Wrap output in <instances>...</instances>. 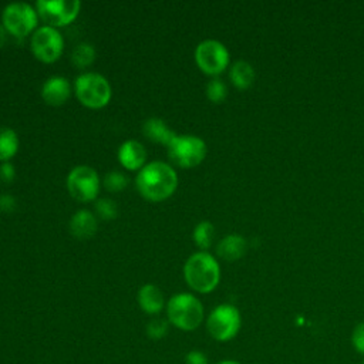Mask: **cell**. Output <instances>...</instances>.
<instances>
[{"instance_id":"603a6c76","label":"cell","mask_w":364,"mask_h":364,"mask_svg":"<svg viewBox=\"0 0 364 364\" xmlns=\"http://www.w3.org/2000/svg\"><path fill=\"white\" fill-rule=\"evenodd\" d=\"M95 210H97L98 216L101 219H105V220H112L118 215L117 203L112 199H108V198L98 199L97 203H95Z\"/></svg>"},{"instance_id":"f546056e","label":"cell","mask_w":364,"mask_h":364,"mask_svg":"<svg viewBox=\"0 0 364 364\" xmlns=\"http://www.w3.org/2000/svg\"><path fill=\"white\" fill-rule=\"evenodd\" d=\"M6 43V28L0 26V47H3Z\"/></svg>"},{"instance_id":"f1b7e54d","label":"cell","mask_w":364,"mask_h":364,"mask_svg":"<svg viewBox=\"0 0 364 364\" xmlns=\"http://www.w3.org/2000/svg\"><path fill=\"white\" fill-rule=\"evenodd\" d=\"M14 205H16V202H14V198H13V196H10V195H3V196H0V209H1V210L10 212V210L14 209Z\"/></svg>"},{"instance_id":"9c48e42d","label":"cell","mask_w":364,"mask_h":364,"mask_svg":"<svg viewBox=\"0 0 364 364\" xmlns=\"http://www.w3.org/2000/svg\"><path fill=\"white\" fill-rule=\"evenodd\" d=\"M64 48V40L60 31L50 26L37 28L31 37V51L43 63H54L60 58Z\"/></svg>"},{"instance_id":"30bf717a","label":"cell","mask_w":364,"mask_h":364,"mask_svg":"<svg viewBox=\"0 0 364 364\" xmlns=\"http://www.w3.org/2000/svg\"><path fill=\"white\" fill-rule=\"evenodd\" d=\"M198 67L208 75H218L229 64V51L218 40H205L195 50Z\"/></svg>"},{"instance_id":"7402d4cb","label":"cell","mask_w":364,"mask_h":364,"mask_svg":"<svg viewBox=\"0 0 364 364\" xmlns=\"http://www.w3.org/2000/svg\"><path fill=\"white\" fill-rule=\"evenodd\" d=\"M228 95V88L220 78H213L206 85V97L209 101L215 104H220L225 101Z\"/></svg>"},{"instance_id":"44dd1931","label":"cell","mask_w":364,"mask_h":364,"mask_svg":"<svg viewBox=\"0 0 364 364\" xmlns=\"http://www.w3.org/2000/svg\"><path fill=\"white\" fill-rule=\"evenodd\" d=\"M94 58H95V50L91 44H87V43L78 44L74 48L73 57H71L74 65L78 68H85V67L91 65Z\"/></svg>"},{"instance_id":"6da1fadb","label":"cell","mask_w":364,"mask_h":364,"mask_svg":"<svg viewBox=\"0 0 364 364\" xmlns=\"http://www.w3.org/2000/svg\"><path fill=\"white\" fill-rule=\"evenodd\" d=\"M138 192L148 200L161 202L168 199L178 186V175L173 168L165 162L154 161L138 172L136 179Z\"/></svg>"},{"instance_id":"2e32d148","label":"cell","mask_w":364,"mask_h":364,"mask_svg":"<svg viewBox=\"0 0 364 364\" xmlns=\"http://www.w3.org/2000/svg\"><path fill=\"white\" fill-rule=\"evenodd\" d=\"M216 252L223 260L235 262L246 253V240L240 235H228L219 242Z\"/></svg>"},{"instance_id":"7a4b0ae2","label":"cell","mask_w":364,"mask_h":364,"mask_svg":"<svg viewBox=\"0 0 364 364\" xmlns=\"http://www.w3.org/2000/svg\"><path fill=\"white\" fill-rule=\"evenodd\" d=\"M183 276L191 289L199 293L212 291L220 279V267L208 252L193 253L183 266Z\"/></svg>"},{"instance_id":"5b68a950","label":"cell","mask_w":364,"mask_h":364,"mask_svg":"<svg viewBox=\"0 0 364 364\" xmlns=\"http://www.w3.org/2000/svg\"><path fill=\"white\" fill-rule=\"evenodd\" d=\"M168 155L181 168H193L206 156V144L195 135H176L168 146Z\"/></svg>"},{"instance_id":"8992f818","label":"cell","mask_w":364,"mask_h":364,"mask_svg":"<svg viewBox=\"0 0 364 364\" xmlns=\"http://www.w3.org/2000/svg\"><path fill=\"white\" fill-rule=\"evenodd\" d=\"M38 21L37 11L27 3H11L1 14V23L11 36L23 38L30 34Z\"/></svg>"},{"instance_id":"8fae6325","label":"cell","mask_w":364,"mask_h":364,"mask_svg":"<svg viewBox=\"0 0 364 364\" xmlns=\"http://www.w3.org/2000/svg\"><path fill=\"white\" fill-rule=\"evenodd\" d=\"M67 188L74 199L80 202H90L98 195L100 178L92 168L80 165L73 168L68 173Z\"/></svg>"},{"instance_id":"3957f363","label":"cell","mask_w":364,"mask_h":364,"mask_svg":"<svg viewBox=\"0 0 364 364\" xmlns=\"http://www.w3.org/2000/svg\"><path fill=\"white\" fill-rule=\"evenodd\" d=\"M166 311L169 321L185 331L198 328L203 320L202 303L189 293H179L172 296L168 301Z\"/></svg>"},{"instance_id":"4316f807","label":"cell","mask_w":364,"mask_h":364,"mask_svg":"<svg viewBox=\"0 0 364 364\" xmlns=\"http://www.w3.org/2000/svg\"><path fill=\"white\" fill-rule=\"evenodd\" d=\"M14 166L10 162H3V165L0 166V181L4 183H10L14 179Z\"/></svg>"},{"instance_id":"d4e9b609","label":"cell","mask_w":364,"mask_h":364,"mask_svg":"<svg viewBox=\"0 0 364 364\" xmlns=\"http://www.w3.org/2000/svg\"><path fill=\"white\" fill-rule=\"evenodd\" d=\"M146 333H148L149 338L159 340V338H162L168 333V323L165 320H162V318H154L146 326Z\"/></svg>"},{"instance_id":"ac0fdd59","label":"cell","mask_w":364,"mask_h":364,"mask_svg":"<svg viewBox=\"0 0 364 364\" xmlns=\"http://www.w3.org/2000/svg\"><path fill=\"white\" fill-rule=\"evenodd\" d=\"M232 84L239 90L249 88L255 81V70L246 61H236L229 73Z\"/></svg>"},{"instance_id":"52a82bcc","label":"cell","mask_w":364,"mask_h":364,"mask_svg":"<svg viewBox=\"0 0 364 364\" xmlns=\"http://www.w3.org/2000/svg\"><path fill=\"white\" fill-rule=\"evenodd\" d=\"M206 327L215 340L228 341L233 338L240 328V313L232 304H220L209 314Z\"/></svg>"},{"instance_id":"5bb4252c","label":"cell","mask_w":364,"mask_h":364,"mask_svg":"<svg viewBox=\"0 0 364 364\" xmlns=\"http://www.w3.org/2000/svg\"><path fill=\"white\" fill-rule=\"evenodd\" d=\"M70 232L80 240L90 239L97 232V219L90 210H78L70 220Z\"/></svg>"},{"instance_id":"ba28073f","label":"cell","mask_w":364,"mask_h":364,"mask_svg":"<svg viewBox=\"0 0 364 364\" xmlns=\"http://www.w3.org/2000/svg\"><path fill=\"white\" fill-rule=\"evenodd\" d=\"M81 3L78 0H38L36 11L40 18L50 27H63L70 24L80 13Z\"/></svg>"},{"instance_id":"4fadbf2b","label":"cell","mask_w":364,"mask_h":364,"mask_svg":"<svg viewBox=\"0 0 364 364\" xmlns=\"http://www.w3.org/2000/svg\"><path fill=\"white\" fill-rule=\"evenodd\" d=\"M146 159V151L138 141H125L118 149V161L125 169L138 171Z\"/></svg>"},{"instance_id":"4dcf8cb0","label":"cell","mask_w":364,"mask_h":364,"mask_svg":"<svg viewBox=\"0 0 364 364\" xmlns=\"http://www.w3.org/2000/svg\"><path fill=\"white\" fill-rule=\"evenodd\" d=\"M218 364H240V363L233 361V360H225V361H220V363H218Z\"/></svg>"},{"instance_id":"e0dca14e","label":"cell","mask_w":364,"mask_h":364,"mask_svg":"<svg viewBox=\"0 0 364 364\" xmlns=\"http://www.w3.org/2000/svg\"><path fill=\"white\" fill-rule=\"evenodd\" d=\"M139 307L148 314H156L164 309V294L155 284H145L138 291Z\"/></svg>"},{"instance_id":"83f0119b","label":"cell","mask_w":364,"mask_h":364,"mask_svg":"<svg viewBox=\"0 0 364 364\" xmlns=\"http://www.w3.org/2000/svg\"><path fill=\"white\" fill-rule=\"evenodd\" d=\"M186 364H208V358L202 351H189L185 357Z\"/></svg>"},{"instance_id":"484cf974","label":"cell","mask_w":364,"mask_h":364,"mask_svg":"<svg viewBox=\"0 0 364 364\" xmlns=\"http://www.w3.org/2000/svg\"><path fill=\"white\" fill-rule=\"evenodd\" d=\"M351 343L354 346V348L364 355V321L358 323L351 334Z\"/></svg>"},{"instance_id":"7c38bea8","label":"cell","mask_w":364,"mask_h":364,"mask_svg":"<svg viewBox=\"0 0 364 364\" xmlns=\"http://www.w3.org/2000/svg\"><path fill=\"white\" fill-rule=\"evenodd\" d=\"M70 94H71V85L68 80L60 75L50 77L43 84V88H41L43 100L53 107L63 105L70 98Z\"/></svg>"},{"instance_id":"9a60e30c","label":"cell","mask_w":364,"mask_h":364,"mask_svg":"<svg viewBox=\"0 0 364 364\" xmlns=\"http://www.w3.org/2000/svg\"><path fill=\"white\" fill-rule=\"evenodd\" d=\"M142 132L149 141L166 146H169V144L176 136V134L169 129L168 125L159 118H149L148 121H145V124L142 125Z\"/></svg>"},{"instance_id":"d6986e66","label":"cell","mask_w":364,"mask_h":364,"mask_svg":"<svg viewBox=\"0 0 364 364\" xmlns=\"http://www.w3.org/2000/svg\"><path fill=\"white\" fill-rule=\"evenodd\" d=\"M18 149V136L10 128H0V161L7 162Z\"/></svg>"},{"instance_id":"ffe728a7","label":"cell","mask_w":364,"mask_h":364,"mask_svg":"<svg viewBox=\"0 0 364 364\" xmlns=\"http://www.w3.org/2000/svg\"><path fill=\"white\" fill-rule=\"evenodd\" d=\"M213 237H215V228L210 222L205 220V222H200L196 225V228L193 230V240L199 249H202V250L209 249L213 242Z\"/></svg>"},{"instance_id":"277c9868","label":"cell","mask_w":364,"mask_h":364,"mask_svg":"<svg viewBox=\"0 0 364 364\" xmlns=\"http://www.w3.org/2000/svg\"><path fill=\"white\" fill-rule=\"evenodd\" d=\"M75 95L82 105L98 109L109 102L111 85L101 74L85 73L75 80Z\"/></svg>"},{"instance_id":"cb8c5ba5","label":"cell","mask_w":364,"mask_h":364,"mask_svg":"<svg viewBox=\"0 0 364 364\" xmlns=\"http://www.w3.org/2000/svg\"><path fill=\"white\" fill-rule=\"evenodd\" d=\"M128 185V179L121 172H109L104 178V186L109 192H119Z\"/></svg>"}]
</instances>
